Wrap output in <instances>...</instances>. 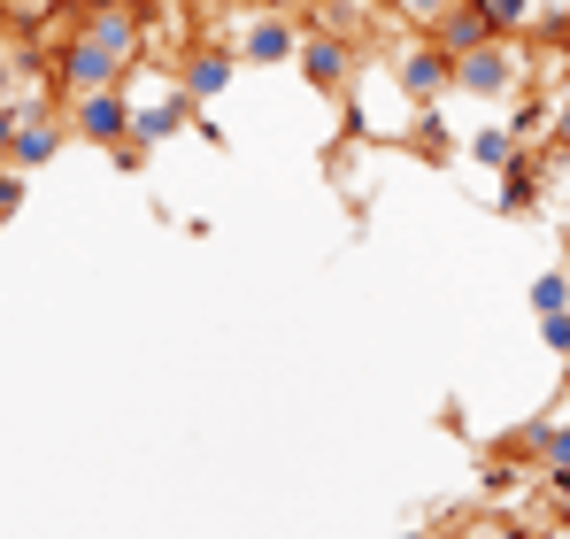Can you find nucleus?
<instances>
[{"label":"nucleus","mask_w":570,"mask_h":539,"mask_svg":"<svg viewBox=\"0 0 570 539\" xmlns=\"http://www.w3.org/2000/svg\"><path fill=\"white\" fill-rule=\"evenodd\" d=\"M139 62H147L139 8H86L78 31H70V47L55 55V86H62V100L70 92H108V86H124Z\"/></svg>","instance_id":"f257e3e1"},{"label":"nucleus","mask_w":570,"mask_h":539,"mask_svg":"<svg viewBox=\"0 0 570 539\" xmlns=\"http://www.w3.org/2000/svg\"><path fill=\"white\" fill-rule=\"evenodd\" d=\"M116 92H124V108H131V147H155V139H170V131L193 124V92L170 62H139Z\"/></svg>","instance_id":"f03ea898"},{"label":"nucleus","mask_w":570,"mask_h":539,"mask_svg":"<svg viewBox=\"0 0 570 539\" xmlns=\"http://www.w3.org/2000/svg\"><path fill=\"white\" fill-rule=\"evenodd\" d=\"M363 55H371L363 39H347V31H332V23H301V55H293V62H301V78L324 92V100H340V92L355 86Z\"/></svg>","instance_id":"7ed1b4c3"},{"label":"nucleus","mask_w":570,"mask_h":539,"mask_svg":"<svg viewBox=\"0 0 570 539\" xmlns=\"http://www.w3.org/2000/svg\"><path fill=\"white\" fill-rule=\"evenodd\" d=\"M62 116H70V139H94V147H124L131 155V108H124V92L108 86V92H70L62 100Z\"/></svg>","instance_id":"20e7f679"},{"label":"nucleus","mask_w":570,"mask_h":539,"mask_svg":"<svg viewBox=\"0 0 570 539\" xmlns=\"http://www.w3.org/2000/svg\"><path fill=\"white\" fill-rule=\"evenodd\" d=\"M178 78H186L193 100H216V92L239 78V55H232V39H224V31H200V39H193V55L178 62Z\"/></svg>","instance_id":"39448f33"},{"label":"nucleus","mask_w":570,"mask_h":539,"mask_svg":"<svg viewBox=\"0 0 570 539\" xmlns=\"http://www.w3.org/2000/svg\"><path fill=\"white\" fill-rule=\"evenodd\" d=\"M62 147H70V116H62V108H55V116H23L8 163H16V170H39V163H55Z\"/></svg>","instance_id":"423d86ee"},{"label":"nucleus","mask_w":570,"mask_h":539,"mask_svg":"<svg viewBox=\"0 0 570 539\" xmlns=\"http://www.w3.org/2000/svg\"><path fill=\"white\" fill-rule=\"evenodd\" d=\"M424 39H432V47H448V55H471V47H485V39H493V23H485V8H478V0H455V8H448Z\"/></svg>","instance_id":"0eeeda50"},{"label":"nucleus","mask_w":570,"mask_h":539,"mask_svg":"<svg viewBox=\"0 0 570 539\" xmlns=\"http://www.w3.org/2000/svg\"><path fill=\"white\" fill-rule=\"evenodd\" d=\"M478 8H485L493 31H517V39H532V31L556 16V0H478Z\"/></svg>","instance_id":"6e6552de"},{"label":"nucleus","mask_w":570,"mask_h":539,"mask_svg":"<svg viewBox=\"0 0 570 539\" xmlns=\"http://www.w3.org/2000/svg\"><path fill=\"white\" fill-rule=\"evenodd\" d=\"M448 539H524V525H517V517H501V509H471Z\"/></svg>","instance_id":"1a4fd4ad"},{"label":"nucleus","mask_w":570,"mask_h":539,"mask_svg":"<svg viewBox=\"0 0 570 539\" xmlns=\"http://www.w3.org/2000/svg\"><path fill=\"white\" fill-rule=\"evenodd\" d=\"M532 308H540V316H570V270H548V277L532 285Z\"/></svg>","instance_id":"9d476101"},{"label":"nucleus","mask_w":570,"mask_h":539,"mask_svg":"<svg viewBox=\"0 0 570 539\" xmlns=\"http://www.w3.org/2000/svg\"><path fill=\"white\" fill-rule=\"evenodd\" d=\"M448 8H455V0H393V16H401L409 31H432V23H440Z\"/></svg>","instance_id":"9b49d317"},{"label":"nucleus","mask_w":570,"mask_h":539,"mask_svg":"<svg viewBox=\"0 0 570 539\" xmlns=\"http://www.w3.org/2000/svg\"><path fill=\"white\" fill-rule=\"evenodd\" d=\"M23 178H31V170H16V163H0V216H8V208L23 200Z\"/></svg>","instance_id":"f8f14e48"},{"label":"nucleus","mask_w":570,"mask_h":539,"mask_svg":"<svg viewBox=\"0 0 570 539\" xmlns=\"http://www.w3.org/2000/svg\"><path fill=\"white\" fill-rule=\"evenodd\" d=\"M16 124H23V116H16V100H0V163H8V147H16Z\"/></svg>","instance_id":"ddd939ff"}]
</instances>
